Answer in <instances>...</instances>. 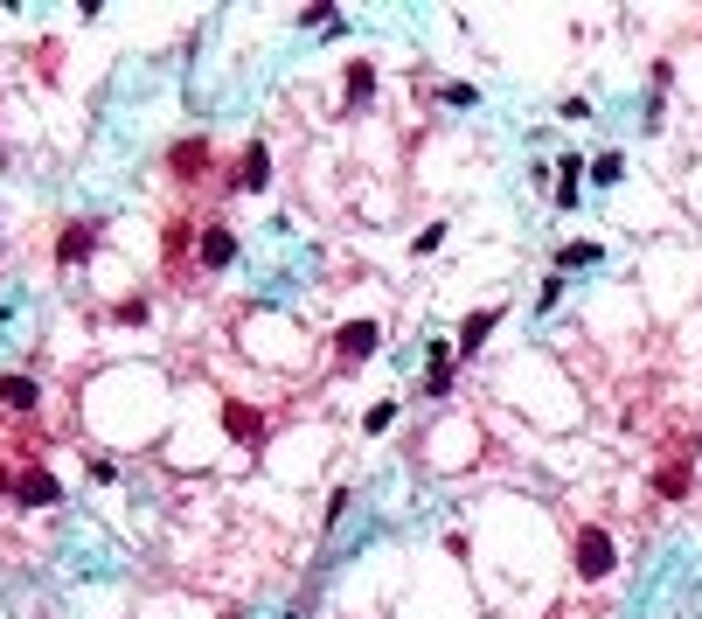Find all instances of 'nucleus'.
I'll use <instances>...</instances> for the list:
<instances>
[{"label":"nucleus","instance_id":"f257e3e1","mask_svg":"<svg viewBox=\"0 0 702 619\" xmlns=\"http://www.w3.org/2000/svg\"><path fill=\"white\" fill-rule=\"evenodd\" d=\"M612 564H619L612 536H605V529H584V536H577V578H612Z\"/></svg>","mask_w":702,"mask_h":619},{"label":"nucleus","instance_id":"f03ea898","mask_svg":"<svg viewBox=\"0 0 702 619\" xmlns=\"http://www.w3.org/2000/svg\"><path fill=\"white\" fill-rule=\"evenodd\" d=\"M334 348H341V355H376L383 334H376V320H348V327L334 334Z\"/></svg>","mask_w":702,"mask_h":619},{"label":"nucleus","instance_id":"7ed1b4c3","mask_svg":"<svg viewBox=\"0 0 702 619\" xmlns=\"http://www.w3.org/2000/svg\"><path fill=\"white\" fill-rule=\"evenodd\" d=\"M494 320H501V307H480V313H466V327H459V355H473L487 334H494Z\"/></svg>","mask_w":702,"mask_h":619},{"label":"nucleus","instance_id":"20e7f679","mask_svg":"<svg viewBox=\"0 0 702 619\" xmlns=\"http://www.w3.org/2000/svg\"><path fill=\"white\" fill-rule=\"evenodd\" d=\"M0 404H7V411H28V404H35V383H28V376H0Z\"/></svg>","mask_w":702,"mask_h":619},{"label":"nucleus","instance_id":"39448f33","mask_svg":"<svg viewBox=\"0 0 702 619\" xmlns=\"http://www.w3.org/2000/svg\"><path fill=\"white\" fill-rule=\"evenodd\" d=\"M230 258H237L230 230H209V237H202V265H230Z\"/></svg>","mask_w":702,"mask_h":619},{"label":"nucleus","instance_id":"423d86ee","mask_svg":"<svg viewBox=\"0 0 702 619\" xmlns=\"http://www.w3.org/2000/svg\"><path fill=\"white\" fill-rule=\"evenodd\" d=\"M452 383V362H445V341H431V362H424V390H445Z\"/></svg>","mask_w":702,"mask_h":619},{"label":"nucleus","instance_id":"0eeeda50","mask_svg":"<svg viewBox=\"0 0 702 619\" xmlns=\"http://www.w3.org/2000/svg\"><path fill=\"white\" fill-rule=\"evenodd\" d=\"M265 174H272V160H265V147H251V154H244V181H237V188H265Z\"/></svg>","mask_w":702,"mask_h":619},{"label":"nucleus","instance_id":"6e6552de","mask_svg":"<svg viewBox=\"0 0 702 619\" xmlns=\"http://www.w3.org/2000/svg\"><path fill=\"white\" fill-rule=\"evenodd\" d=\"M84 251H91V223H70V230H63V258H70V265H77V258H84Z\"/></svg>","mask_w":702,"mask_h":619},{"label":"nucleus","instance_id":"1a4fd4ad","mask_svg":"<svg viewBox=\"0 0 702 619\" xmlns=\"http://www.w3.org/2000/svg\"><path fill=\"white\" fill-rule=\"evenodd\" d=\"M619 174H626V160H619V154H598V160H591V181H598V188H612Z\"/></svg>","mask_w":702,"mask_h":619},{"label":"nucleus","instance_id":"9d476101","mask_svg":"<svg viewBox=\"0 0 702 619\" xmlns=\"http://www.w3.org/2000/svg\"><path fill=\"white\" fill-rule=\"evenodd\" d=\"M21 501H56V480H49V473H28V480H21Z\"/></svg>","mask_w":702,"mask_h":619},{"label":"nucleus","instance_id":"9b49d317","mask_svg":"<svg viewBox=\"0 0 702 619\" xmlns=\"http://www.w3.org/2000/svg\"><path fill=\"white\" fill-rule=\"evenodd\" d=\"M202 154H209V147H202V140H188V147L174 154V174H195V167H202Z\"/></svg>","mask_w":702,"mask_h":619},{"label":"nucleus","instance_id":"f8f14e48","mask_svg":"<svg viewBox=\"0 0 702 619\" xmlns=\"http://www.w3.org/2000/svg\"><path fill=\"white\" fill-rule=\"evenodd\" d=\"M369 84H376V70H369V63H355V77H348V98H369Z\"/></svg>","mask_w":702,"mask_h":619},{"label":"nucleus","instance_id":"ddd939ff","mask_svg":"<svg viewBox=\"0 0 702 619\" xmlns=\"http://www.w3.org/2000/svg\"><path fill=\"white\" fill-rule=\"evenodd\" d=\"M563 300V279H543V293H536V313H550Z\"/></svg>","mask_w":702,"mask_h":619},{"label":"nucleus","instance_id":"4468645a","mask_svg":"<svg viewBox=\"0 0 702 619\" xmlns=\"http://www.w3.org/2000/svg\"><path fill=\"white\" fill-rule=\"evenodd\" d=\"M0 487H7V473H0Z\"/></svg>","mask_w":702,"mask_h":619}]
</instances>
